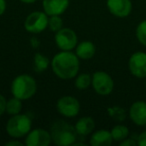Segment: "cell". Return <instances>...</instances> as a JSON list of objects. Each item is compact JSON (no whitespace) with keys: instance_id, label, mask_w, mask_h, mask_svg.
<instances>
[{"instance_id":"18","label":"cell","mask_w":146,"mask_h":146,"mask_svg":"<svg viewBox=\"0 0 146 146\" xmlns=\"http://www.w3.org/2000/svg\"><path fill=\"white\" fill-rule=\"evenodd\" d=\"M50 62L51 61H49L48 57L45 56L42 53L37 52L34 55V58H33V67H34V70L37 73L44 72L50 66Z\"/></svg>"},{"instance_id":"29","label":"cell","mask_w":146,"mask_h":146,"mask_svg":"<svg viewBox=\"0 0 146 146\" xmlns=\"http://www.w3.org/2000/svg\"><path fill=\"white\" fill-rule=\"evenodd\" d=\"M6 8H7L6 0H0V16L4 14Z\"/></svg>"},{"instance_id":"25","label":"cell","mask_w":146,"mask_h":146,"mask_svg":"<svg viewBox=\"0 0 146 146\" xmlns=\"http://www.w3.org/2000/svg\"><path fill=\"white\" fill-rule=\"evenodd\" d=\"M137 145V141L133 139H130V138H126V139L122 140L120 142V146H135Z\"/></svg>"},{"instance_id":"9","label":"cell","mask_w":146,"mask_h":146,"mask_svg":"<svg viewBox=\"0 0 146 146\" xmlns=\"http://www.w3.org/2000/svg\"><path fill=\"white\" fill-rule=\"evenodd\" d=\"M52 142L50 131L44 128L31 129L25 136L24 144L26 146H49Z\"/></svg>"},{"instance_id":"19","label":"cell","mask_w":146,"mask_h":146,"mask_svg":"<svg viewBox=\"0 0 146 146\" xmlns=\"http://www.w3.org/2000/svg\"><path fill=\"white\" fill-rule=\"evenodd\" d=\"M92 82V75L89 73H80L75 76V81L74 85L78 90H85L91 86Z\"/></svg>"},{"instance_id":"17","label":"cell","mask_w":146,"mask_h":146,"mask_svg":"<svg viewBox=\"0 0 146 146\" xmlns=\"http://www.w3.org/2000/svg\"><path fill=\"white\" fill-rule=\"evenodd\" d=\"M22 102H23V100L12 96V97L9 98V99L7 100L5 112L10 116H13V115H16V114L21 113L22 108H23Z\"/></svg>"},{"instance_id":"4","label":"cell","mask_w":146,"mask_h":146,"mask_svg":"<svg viewBox=\"0 0 146 146\" xmlns=\"http://www.w3.org/2000/svg\"><path fill=\"white\" fill-rule=\"evenodd\" d=\"M32 127V120L26 114H16L10 116L5 126L6 133L12 138L25 137Z\"/></svg>"},{"instance_id":"8","label":"cell","mask_w":146,"mask_h":146,"mask_svg":"<svg viewBox=\"0 0 146 146\" xmlns=\"http://www.w3.org/2000/svg\"><path fill=\"white\" fill-rule=\"evenodd\" d=\"M54 40L57 47L60 50L71 51L75 49L78 43V37L74 30L67 27H63L55 33Z\"/></svg>"},{"instance_id":"6","label":"cell","mask_w":146,"mask_h":146,"mask_svg":"<svg viewBox=\"0 0 146 146\" xmlns=\"http://www.w3.org/2000/svg\"><path fill=\"white\" fill-rule=\"evenodd\" d=\"M80 102L77 98L71 95H65L57 100L56 109L60 115L66 118H73L79 114Z\"/></svg>"},{"instance_id":"5","label":"cell","mask_w":146,"mask_h":146,"mask_svg":"<svg viewBox=\"0 0 146 146\" xmlns=\"http://www.w3.org/2000/svg\"><path fill=\"white\" fill-rule=\"evenodd\" d=\"M48 27V15L44 11H33L24 20V28L27 32L38 34Z\"/></svg>"},{"instance_id":"27","label":"cell","mask_w":146,"mask_h":146,"mask_svg":"<svg viewBox=\"0 0 146 146\" xmlns=\"http://www.w3.org/2000/svg\"><path fill=\"white\" fill-rule=\"evenodd\" d=\"M30 45L33 47V48H38L40 46V40H39L37 37H31L30 39Z\"/></svg>"},{"instance_id":"14","label":"cell","mask_w":146,"mask_h":146,"mask_svg":"<svg viewBox=\"0 0 146 146\" xmlns=\"http://www.w3.org/2000/svg\"><path fill=\"white\" fill-rule=\"evenodd\" d=\"M96 47L93 42L89 40H84L77 43L75 47V54L81 60H89L95 55Z\"/></svg>"},{"instance_id":"12","label":"cell","mask_w":146,"mask_h":146,"mask_svg":"<svg viewBox=\"0 0 146 146\" xmlns=\"http://www.w3.org/2000/svg\"><path fill=\"white\" fill-rule=\"evenodd\" d=\"M70 0H43V11L48 16L52 15H62L68 9Z\"/></svg>"},{"instance_id":"15","label":"cell","mask_w":146,"mask_h":146,"mask_svg":"<svg viewBox=\"0 0 146 146\" xmlns=\"http://www.w3.org/2000/svg\"><path fill=\"white\" fill-rule=\"evenodd\" d=\"M74 127L79 136H87L95 129V121L90 116H83L76 121Z\"/></svg>"},{"instance_id":"30","label":"cell","mask_w":146,"mask_h":146,"mask_svg":"<svg viewBox=\"0 0 146 146\" xmlns=\"http://www.w3.org/2000/svg\"><path fill=\"white\" fill-rule=\"evenodd\" d=\"M19 1H21L23 3H26V4H32V3L36 2L37 0H19Z\"/></svg>"},{"instance_id":"11","label":"cell","mask_w":146,"mask_h":146,"mask_svg":"<svg viewBox=\"0 0 146 146\" xmlns=\"http://www.w3.org/2000/svg\"><path fill=\"white\" fill-rule=\"evenodd\" d=\"M106 5L111 14L121 18L128 16L132 10V3L130 0H107Z\"/></svg>"},{"instance_id":"2","label":"cell","mask_w":146,"mask_h":146,"mask_svg":"<svg viewBox=\"0 0 146 146\" xmlns=\"http://www.w3.org/2000/svg\"><path fill=\"white\" fill-rule=\"evenodd\" d=\"M52 142L57 146H70L77 140L75 127L65 120H56L50 127Z\"/></svg>"},{"instance_id":"28","label":"cell","mask_w":146,"mask_h":146,"mask_svg":"<svg viewBox=\"0 0 146 146\" xmlns=\"http://www.w3.org/2000/svg\"><path fill=\"white\" fill-rule=\"evenodd\" d=\"M5 145L6 146H16V145L20 146V145H23V143L21 141H18L17 138H13L10 141H7L6 143H5Z\"/></svg>"},{"instance_id":"13","label":"cell","mask_w":146,"mask_h":146,"mask_svg":"<svg viewBox=\"0 0 146 146\" xmlns=\"http://www.w3.org/2000/svg\"><path fill=\"white\" fill-rule=\"evenodd\" d=\"M130 119L139 126L146 125V102H134L129 109Z\"/></svg>"},{"instance_id":"1","label":"cell","mask_w":146,"mask_h":146,"mask_svg":"<svg viewBox=\"0 0 146 146\" xmlns=\"http://www.w3.org/2000/svg\"><path fill=\"white\" fill-rule=\"evenodd\" d=\"M79 60L77 55L72 51L61 50L51 59L50 67L53 73L60 79H72L79 73Z\"/></svg>"},{"instance_id":"20","label":"cell","mask_w":146,"mask_h":146,"mask_svg":"<svg viewBox=\"0 0 146 146\" xmlns=\"http://www.w3.org/2000/svg\"><path fill=\"white\" fill-rule=\"evenodd\" d=\"M111 135L113 138L114 141L117 142H121L122 140L126 139L129 135V130L126 127L125 125H122V124H118L115 125L113 128L111 129Z\"/></svg>"},{"instance_id":"26","label":"cell","mask_w":146,"mask_h":146,"mask_svg":"<svg viewBox=\"0 0 146 146\" xmlns=\"http://www.w3.org/2000/svg\"><path fill=\"white\" fill-rule=\"evenodd\" d=\"M137 145H140V146H146V131H144L143 133H141L139 136H138Z\"/></svg>"},{"instance_id":"21","label":"cell","mask_w":146,"mask_h":146,"mask_svg":"<svg viewBox=\"0 0 146 146\" xmlns=\"http://www.w3.org/2000/svg\"><path fill=\"white\" fill-rule=\"evenodd\" d=\"M48 28L54 33L63 28V19L61 18V15L48 16Z\"/></svg>"},{"instance_id":"22","label":"cell","mask_w":146,"mask_h":146,"mask_svg":"<svg viewBox=\"0 0 146 146\" xmlns=\"http://www.w3.org/2000/svg\"><path fill=\"white\" fill-rule=\"evenodd\" d=\"M136 37L142 45L146 46V21L139 23L136 28Z\"/></svg>"},{"instance_id":"24","label":"cell","mask_w":146,"mask_h":146,"mask_svg":"<svg viewBox=\"0 0 146 146\" xmlns=\"http://www.w3.org/2000/svg\"><path fill=\"white\" fill-rule=\"evenodd\" d=\"M6 98L0 94V116H2L5 113V109H6Z\"/></svg>"},{"instance_id":"31","label":"cell","mask_w":146,"mask_h":146,"mask_svg":"<svg viewBox=\"0 0 146 146\" xmlns=\"http://www.w3.org/2000/svg\"><path fill=\"white\" fill-rule=\"evenodd\" d=\"M145 86H146V83H145Z\"/></svg>"},{"instance_id":"10","label":"cell","mask_w":146,"mask_h":146,"mask_svg":"<svg viewBox=\"0 0 146 146\" xmlns=\"http://www.w3.org/2000/svg\"><path fill=\"white\" fill-rule=\"evenodd\" d=\"M130 72L135 77H146V53L135 52L131 55L128 61Z\"/></svg>"},{"instance_id":"16","label":"cell","mask_w":146,"mask_h":146,"mask_svg":"<svg viewBox=\"0 0 146 146\" xmlns=\"http://www.w3.org/2000/svg\"><path fill=\"white\" fill-rule=\"evenodd\" d=\"M113 138L111 132L106 129H100L92 132L90 137V144L92 146H109L111 145Z\"/></svg>"},{"instance_id":"7","label":"cell","mask_w":146,"mask_h":146,"mask_svg":"<svg viewBox=\"0 0 146 146\" xmlns=\"http://www.w3.org/2000/svg\"><path fill=\"white\" fill-rule=\"evenodd\" d=\"M91 86L99 95H109L114 88V81L105 71H96L92 74Z\"/></svg>"},{"instance_id":"23","label":"cell","mask_w":146,"mask_h":146,"mask_svg":"<svg viewBox=\"0 0 146 146\" xmlns=\"http://www.w3.org/2000/svg\"><path fill=\"white\" fill-rule=\"evenodd\" d=\"M108 113H109L110 117H112L116 121H122V120L125 119V116H126L125 111L122 108L118 107V106L109 108L108 109Z\"/></svg>"},{"instance_id":"3","label":"cell","mask_w":146,"mask_h":146,"mask_svg":"<svg viewBox=\"0 0 146 146\" xmlns=\"http://www.w3.org/2000/svg\"><path fill=\"white\" fill-rule=\"evenodd\" d=\"M37 91V82L29 74H20L12 80L11 93L19 99L28 100L35 95Z\"/></svg>"}]
</instances>
